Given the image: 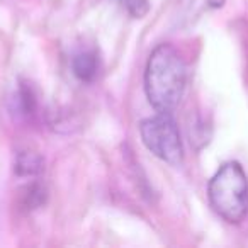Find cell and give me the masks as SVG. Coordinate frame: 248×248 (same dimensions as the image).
I'll return each instance as SVG.
<instances>
[{
    "label": "cell",
    "instance_id": "6da1fadb",
    "mask_svg": "<svg viewBox=\"0 0 248 248\" xmlns=\"http://www.w3.org/2000/svg\"><path fill=\"white\" fill-rule=\"evenodd\" d=\"M186 63L173 46L160 45L146 63L145 90L150 104L158 112H172L186 89Z\"/></svg>",
    "mask_w": 248,
    "mask_h": 248
},
{
    "label": "cell",
    "instance_id": "8992f818",
    "mask_svg": "<svg viewBox=\"0 0 248 248\" xmlns=\"http://www.w3.org/2000/svg\"><path fill=\"white\" fill-rule=\"evenodd\" d=\"M123 4L133 17H138V19L145 17L150 11L148 0H123Z\"/></svg>",
    "mask_w": 248,
    "mask_h": 248
},
{
    "label": "cell",
    "instance_id": "7a4b0ae2",
    "mask_svg": "<svg viewBox=\"0 0 248 248\" xmlns=\"http://www.w3.org/2000/svg\"><path fill=\"white\" fill-rule=\"evenodd\" d=\"M209 201L228 223H241L248 214V179L240 163L228 162L209 182Z\"/></svg>",
    "mask_w": 248,
    "mask_h": 248
},
{
    "label": "cell",
    "instance_id": "52a82bcc",
    "mask_svg": "<svg viewBox=\"0 0 248 248\" xmlns=\"http://www.w3.org/2000/svg\"><path fill=\"white\" fill-rule=\"evenodd\" d=\"M43 201H45V190H43L39 186H31V187H29L28 196H26V206L38 207Z\"/></svg>",
    "mask_w": 248,
    "mask_h": 248
},
{
    "label": "cell",
    "instance_id": "3957f363",
    "mask_svg": "<svg viewBox=\"0 0 248 248\" xmlns=\"http://www.w3.org/2000/svg\"><path fill=\"white\" fill-rule=\"evenodd\" d=\"M140 133L145 146L153 155L170 165L182 163L184 148L172 112H158V116L145 119L140 124Z\"/></svg>",
    "mask_w": 248,
    "mask_h": 248
},
{
    "label": "cell",
    "instance_id": "5b68a950",
    "mask_svg": "<svg viewBox=\"0 0 248 248\" xmlns=\"http://www.w3.org/2000/svg\"><path fill=\"white\" fill-rule=\"evenodd\" d=\"M43 169V160L36 153H21L16 163L19 175H34Z\"/></svg>",
    "mask_w": 248,
    "mask_h": 248
},
{
    "label": "cell",
    "instance_id": "ba28073f",
    "mask_svg": "<svg viewBox=\"0 0 248 248\" xmlns=\"http://www.w3.org/2000/svg\"><path fill=\"white\" fill-rule=\"evenodd\" d=\"M209 4L213 7H219V5H223V0H209Z\"/></svg>",
    "mask_w": 248,
    "mask_h": 248
},
{
    "label": "cell",
    "instance_id": "277c9868",
    "mask_svg": "<svg viewBox=\"0 0 248 248\" xmlns=\"http://www.w3.org/2000/svg\"><path fill=\"white\" fill-rule=\"evenodd\" d=\"M73 73L83 82H92L97 75V56L93 53H80L72 62Z\"/></svg>",
    "mask_w": 248,
    "mask_h": 248
}]
</instances>
